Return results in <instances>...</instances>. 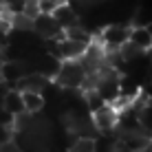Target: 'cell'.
<instances>
[{"mask_svg":"<svg viewBox=\"0 0 152 152\" xmlns=\"http://www.w3.org/2000/svg\"><path fill=\"white\" fill-rule=\"evenodd\" d=\"M11 126H4V124H0V143H2V141H9L11 139Z\"/></svg>","mask_w":152,"mask_h":152,"instance_id":"cell-16","label":"cell"},{"mask_svg":"<svg viewBox=\"0 0 152 152\" xmlns=\"http://www.w3.org/2000/svg\"><path fill=\"white\" fill-rule=\"evenodd\" d=\"M20 95H22V106L24 110L31 113V115H38L42 108H44L46 99L42 93H35V91H20Z\"/></svg>","mask_w":152,"mask_h":152,"instance_id":"cell-10","label":"cell"},{"mask_svg":"<svg viewBox=\"0 0 152 152\" xmlns=\"http://www.w3.org/2000/svg\"><path fill=\"white\" fill-rule=\"evenodd\" d=\"M62 2H66V0H38V9L44 13H53Z\"/></svg>","mask_w":152,"mask_h":152,"instance_id":"cell-14","label":"cell"},{"mask_svg":"<svg viewBox=\"0 0 152 152\" xmlns=\"http://www.w3.org/2000/svg\"><path fill=\"white\" fill-rule=\"evenodd\" d=\"M84 80H86V69L82 66L80 60H62L60 69L53 77L57 86L66 88V91H80Z\"/></svg>","mask_w":152,"mask_h":152,"instance_id":"cell-1","label":"cell"},{"mask_svg":"<svg viewBox=\"0 0 152 152\" xmlns=\"http://www.w3.org/2000/svg\"><path fill=\"white\" fill-rule=\"evenodd\" d=\"M0 108H2L4 113H9L11 117H13V115L24 113L22 95H20L18 88H11V91H4V93H2V104H0Z\"/></svg>","mask_w":152,"mask_h":152,"instance_id":"cell-9","label":"cell"},{"mask_svg":"<svg viewBox=\"0 0 152 152\" xmlns=\"http://www.w3.org/2000/svg\"><path fill=\"white\" fill-rule=\"evenodd\" d=\"M130 24H108L99 31L97 42L104 46V51H117L128 42Z\"/></svg>","mask_w":152,"mask_h":152,"instance_id":"cell-2","label":"cell"},{"mask_svg":"<svg viewBox=\"0 0 152 152\" xmlns=\"http://www.w3.org/2000/svg\"><path fill=\"white\" fill-rule=\"evenodd\" d=\"M69 152H95L93 137H73V143H71Z\"/></svg>","mask_w":152,"mask_h":152,"instance_id":"cell-12","label":"cell"},{"mask_svg":"<svg viewBox=\"0 0 152 152\" xmlns=\"http://www.w3.org/2000/svg\"><path fill=\"white\" fill-rule=\"evenodd\" d=\"M46 88H49V77L40 75V73H35V71H29L27 75L18 82V91H35V93H42V95H44Z\"/></svg>","mask_w":152,"mask_h":152,"instance_id":"cell-8","label":"cell"},{"mask_svg":"<svg viewBox=\"0 0 152 152\" xmlns=\"http://www.w3.org/2000/svg\"><path fill=\"white\" fill-rule=\"evenodd\" d=\"M0 152H22V148H20L13 139H9V141H2V143H0Z\"/></svg>","mask_w":152,"mask_h":152,"instance_id":"cell-15","label":"cell"},{"mask_svg":"<svg viewBox=\"0 0 152 152\" xmlns=\"http://www.w3.org/2000/svg\"><path fill=\"white\" fill-rule=\"evenodd\" d=\"M2 60H4V49L0 46V62H2Z\"/></svg>","mask_w":152,"mask_h":152,"instance_id":"cell-17","label":"cell"},{"mask_svg":"<svg viewBox=\"0 0 152 152\" xmlns=\"http://www.w3.org/2000/svg\"><path fill=\"white\" fill-rule=\"evenodd\" d=\"M0 71H2V82L18 84L29 73V66H27V60H7L0 64Z\"/></svg>","mask_w":152,"mask_h":152,"instance_id":"cell-5","label":"cell"},{"mask_svg":"<svg viewBox=\"0 0 152 152\" xmlns=\"http://www.w3.org/2000/svg\"><path fill=\"white\" fill-rule=\"evenodd\" d=\"M117 108L113 106V104H104V106H99L97 110L91 113V119L93 124H95L97 132H115V128H117Z\"/></svg>","mask_w":152,"mask_h":152,"instance_id":"cell-3","label":"cell"},{"mask_svg":"<svg viewBox=\"0 0 152 152\" xmlns=\"http://www.w3.org/2000/svg\"><path fill=\"white\" fill-rule=\"evenodd\" d=\"M150 24H152V13L148 9H139L132 15V27H150Z\"/></svg>","mask_w":152,"mask_h":152,"instance_id":"cell-13","label":"cell"},{"mask_svg":"<svg viewBox=\"0 0 152 152\" xmlns=\"http://www.w3.org/2000/svg\"><path fill=\"white\" fill-rule=\"evenodd\" d=\"M53 18H55L57 27H60L62 31H66L71 27H75V24H80V13H77L69 2H62L60 7L53 11Z\"/></svg>","mask_w":152,"mask_h":152,"instance_id":"cell-6","label":"cell"},{"mask_svg":"<svg viewBox=\"0 0 152 152\" xmlns=\"http://www.w3.org/2000/svg\"><path fill=\"white\" fill-rule=\"evenodd\" d=\"M31 31H33L38 38H42V40H46V38H57V40H60L62 35H64V31L57 27L53 13H44V11H40L33 18V27H31Z\"/></svg>","mask_w":152,"mask_h":152,"instance_id":"cell-4","label":"cell"},{"mask_svg":"<svg viewBox=\"0 0 152 152\" xmlns=\"http://www.w3.org/2000/svg\"><path fill=\"white\" fill-rule=\"evenodd\" d=\"M137 119H139V130L152 137V99L143 102V106H139Z\"/></svg>","mask_w":152,"mask_h":152,"instance_id":"cell-11","label":"cell"},{"mask_svg":"<svg viewBox=\"0 0 152 152\" xmlns=\"http://www.w3.org/2000/svg\"><path fill=\"white\" fill-rule=\"evenodd\" d=\"M128 44H132L139 51H148L152 46V29L150 27H130L128 33Z\"/></svg>","mask_w":152,"mask_h":152,"instance_id":"cell-7","label":"cell"}]
</instances>
